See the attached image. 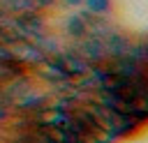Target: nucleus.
I'll return each mask as SVG.
<instances>
[{"label": "nucleus", "instance_id": "obj_1", "mask_svg": "<svg viewBox=\"0 0 148 143\" xmlns=\"http://www.w3.org/2000/svg\"><path fill=\"white\" fill-rule=\"evenodd\" d=\"M67 35H69V37H74V39H81V37H86V35H88V28H86L83 16H74V18H69V21H67Z\"/></svg>", "mask_w": 148, "mask_h": 143}, {"label": "nucleus", "instance_id": "obj_2", "mask_svg": "<svg viewBox=\"0 0 148 143\" xmlns=\"http://www.w3.org/2000/svg\"><path fill=\"white\" fill-rule=\"evenodd\" d=\"M0 85H2V83H0Z\"/></svg>", "mask_w": 148, "mask_h": 143}]
</instances>
